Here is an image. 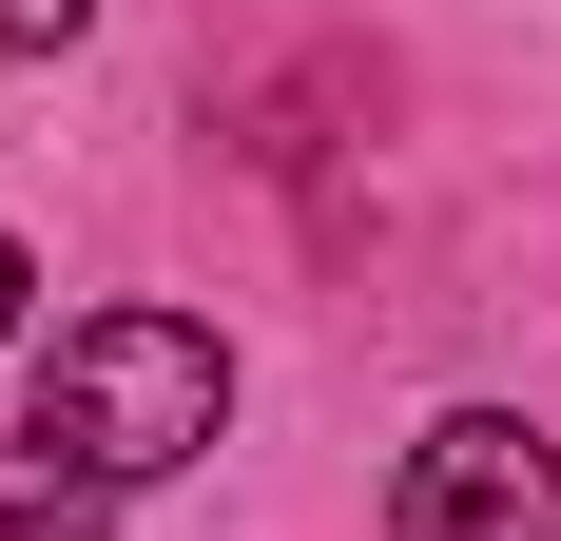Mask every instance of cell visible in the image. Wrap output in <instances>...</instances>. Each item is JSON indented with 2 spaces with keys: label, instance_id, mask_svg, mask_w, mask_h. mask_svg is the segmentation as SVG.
<instances>
[{
  "label": "cell",
  "instance_id": "6da1fadb",
  "mask_svg": "<svg viewBox=\"0 0 561 541\" xmlns=\"http://www.w3.org/2000/svg\"><path fill=\"white\" fill-rule=\"evenodd\" d=\"M232 426V348L194 310H78L20 387V484H0V541H78L98 503L174 484L194 445Z\"/></svg>",
  "mask_w": 561,
  "mask_h": 541
},
{
  "label": "cell",
  "instance_id": "277c9868",
  "mask_svg": "<svg viewBox=\"0 0 561 541\" xmlns=\"http://www.w3.org/2000/svg\"><path fill=\"white\" fill-rule=\"evenodd\" d=\"M0 329H20V232H0Z\"/></svg>",
  "mask_w": 561,
  "mask_h": 541
},
{
  "label": "cell",
  "instance_id": "7a4b0ae2",
  "mask_svg": "<svg viewBox=\"0 0 561 541\" xmlns=\"http://www.w3.org/2000/svg\"><path fill=\"white\" fill-rule=\"evenodd\" d=\"M388 541H561V445L523 406H446L388 484Z\"/></svg>",
  "mask_w": 561,
  "mask_h": 541
},
{
  "label": "cell",
  "instance_id": "3957f363",
  "mask_svg": "<svg viewBox=\"0 0 561 541\" xmlns=\"http://www.w3.org/2000/svg\"><path fill=\"white\" fill-rule=\"evenodd\" d=\"M78 20H98V0H0V58H58Z\"/></svg>",
  "mask_w": 561,
  "mask_h": 541
}]
</instances>
